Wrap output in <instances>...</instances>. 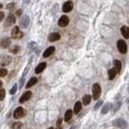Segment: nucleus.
Wrapping results in <instances>:
<instances>
[{"label":"nucleus","instance_id":"obj_25","mask_svg":"<svg viewBox=\"0 0 129 129\" xmlns=\"http://www.w3.org/2000/svg\"><path fill=\"white\" fill-rule=\"evenodd\" d=\"M82 110V103L81 102H77L74 105V113L75 114H77L80 111Z\"/></svg>","mask_w":129,"mask_h":129},{"label":"nucleus","instance_id":"obj_17","mask_svg":"<svg viewBox=\"0 0 129 129\" xmlns=\"http://www.w3.org/2000/svg\"><path fill=\"white\" fill-rule=\"evenodd\" d=\"M37 81H38V79H37V77H33L32 78H30L29 81L28 82V83H27V85H26V88L32 87V86H34L35 84H36Z\"/></svg>","mask_w":129,"mask_h":129},{"label":"nucleus","instance_id":"obj_21","mask_svg":"<svg viewBox=\"0 0 129 129\" xmlns=\"http://www.w3.org/2000/svg\"><path fill=\"white\" fill-rule=\"evenodd\" d=\"M90 101H91V95L90 94H86L85 96L82 98V103H83L85 106L89 105L90 103Z\"/></svg>","mask_w":129,"mask_h":129},{"label":"nucleus","instance_id":"obj_6","mask_svg":"<svg viewBox=\"0 0 129 129\" xmlns=\"http://www.w3.org/2000/svg\"><path fill=\"white\" fill-rule=\"evenodd\" d=\"M14 118L16 119H21V118L24 117L26 115V111L24 110L23 107H21V106H19V107H18L15 109V111H14Z\"/></svg>","mask_w":129,"mask_h":129},{"label":"nucleus","instance_id":"obj_36","mask_svg":"<svg viewBox=\"0 0 129 129\" xmlns=\"http://www.w3.org/2000/svg\"><path fill=\"white\" fill-rule=\"evenodd\" d=\"M31 1H32V0H23V3L24 4H28V3H30Z\"/></svg>","mask_w":129,"mask_h":129},{"label":"nucleus","instance_id":"obj_20","mask_svg":"<svg viewBox=\"0 0 129 129\" xmlns=\"http://www.w3.org/2000/svg\"><path fill=\"white\" fill-rule=\"evenodd\" d=\"M9 51L12 53L13 54H17L20 51V46L19 45H13L12 47L9 48Z\"/></svg>","mask_w":129,"mask_h":129},{"label":"nucleus","instance_id":"obj_16","mask_svg":"<svg viewBox=\"0 0 129 129\" xmlns=\"http://www.w3.org/2000/svg\"><path fill=\"white\" fill-rule=\"evenodd\" d=\"M121 33L125 39H129V28L127 26H123L121 28Z\"/></svg>","mask_w":129,"mask_h":129},{"label":"nucleus","instance_id":"obj_26","mask_svg":"<svg viewBox=\"0 0 129 129\" xmlns=\"http://www.w3.org/2000/svg\"><path fill=\"white\" fill-rule=\"evenodd\" d=\"M31 64H32V58L29 60V61H28V64H27L25 70H24L23 73V76H22V77H25V76L27 75V73H28V70H29V69H30V67H31Z\"/></svg>","mask_w":129,"mask_h":129},{"label":"nucleus","instance_id":"obj_35","mask_svg":"<svg viewBox=\"0 0 129 129\" xmlns=\"http://www.w3.org/2000/svg\"><path fill=\"white\" fill-rule=\"evenodd\" d=\"M61 123H62V119H61V118H59V119H57V126L60 127V125L61 124Z\"/></svg>","mask_w":129,"mask_h":129},{"label":"nucleus","instance_id":"obj_38","mask_svg":"<svg viewBox=\"0 0 129 129\" xmlns=\"http://www.w3.org/2000/svg\"><path fill=\"white\" fill-rule=\"evenodd\" d=\"M2 86H3V82H2L1 81H0V87H1Z\"/></svg>","mask_w":129,"mask_h":129},{"label":"nucleus","instance_id":"obj_30","mask_svg":"<svg viewBox=\"0 0 129 129\" xmlns=\"http://www.w3.org/2000/svg\"><path fill=\"white\" fill-rule=\"evenodd\" d=\"M17 84H15L14 86H12V88L11 89V90H10V94H15V93H16V91H17Z\"/></svg>","mask_w":129,"mask_h":129},{"label":"nucleus","instance_id":"obj_40","mask_svg":"<svg viewBox=\"0 0 129 129\" xmlns=\"http://www.w3.org/2000/svg\"><path fill=\"white\" fill-rule=\"evenodd\" d=\"M48 129H53V127H51V128H49Z\"/></svg>","mask_w":129,"mask_h":129},{"label":"nucleus","instance_id":"obj_10","mask_svg":"<svg viewBox=\"0 0 129 129\" xmlns=\"http://www.w3.org/2000/svg\"><path fill=\"white\" fill-rule=\"evenodd\" d=\"M73 2L71 1H67L66 3H64L63 5V7H62V10L64 13H69L71 11L73 10Z\"/></svg>","mask_w":129,"mask_h":129},{"label":"nucleus","instance_id":"obj_27","mask_svg":"<svg viewBox=\"0 0 129 129\" xmlns=\"http://www.w3.org/2000/svg\"><path fill=\"white\" fill-rule=\"evenodd\" d=\"M23 127V123L21 122H15L12 125V129H21Z\"/></svg>","mask_w":129,"mask_h":129},{"label":"nucleus","instance_id":"obj_2","mask_svg":"<svg viewBox=\"0 0 129 129\" xmlns=\"http://www.w3.org/2000/svg\"><path fill=\"white\" fill-rule=\"evenodd\" d=\"M16 22V17L15 16V15H13L12 13H10L7 17H6L5 22H4V27L5 28H10V27L13 26Z\"/></svg>","mask_w":129,"mask_h":129},{"label":"nucleus","instance_id":"obj_24","mask_svg":"<svg viewBox=\"0 0 129 129\" xmlns=\"http://www.w3.org/2000/svg\"><path fill=\"white\" fill-rule=\"evenodd\" d=\"M115 68L116 70L117 73H119L121 71V68H122V63L119 60H115Z\"/></svg>","mask_w":129,"mask_h":129},{"label":"nucleus","instance_id":"obj_31","mask_svg":"<svg viewBox=\"0 0 129 129\" xmlns=\"http://www.w3.org/2000/svg\"><path fill=\"white\" fill-rule=\"evenodd\" d=\"M15 6V3H8L7 5H6V9H8V10H12V9H14Z\"/></svg>","mask_w":129,"mask_h":129},{"label":"nucleus","instance_id":"obj_39","mask_svg":"<svg viewBox=\"0 0 129 129\" xmlns=\"http://www.w3.org/2000/svg\"><path fill=\"white\" fill-rule=\"evenodd\" d=\"M57 129H61V128H60V127H57Z\"/></svg>","mask_w":129,"mask_h":129},{"label":"nucleus","instance_id":"obj_15","mask_svg":"<svg viewBox=\"0 0 129 129\" xmlns=\"http://www.w3.org/2000/svg\"><path fill=\"white\" fill-rule=\"evenodd\" d=\"M112 108V105H111V103H106L105 105H104L103 106V108H102V114L103 115H106V114H107V113L110 111V110Z\"/></svg>","mask_w":129,"mask_h":129},{"label":"nucleus","instance_id":"obj_37","mask_svg":"<svg viewBox=\"0 0 129 129\" xmlns=\"http://www.w3.org/2000/svg\"><path fill=\"white\" fill-rule=\"evenodd\" d=\"M3 4H2V3H0V9H2V8H3Z\"/></svg>","mask_w":129,"mask_h":129},{"label":"nucleus","instance_id":"obj_34","mask_svg":"<svg viewBox=\"0 0 129 129\" xmlns=\"http://www.w3.org/2000/svg\"><path fill=\"white\" fill-rule=\"evenodd\" d=\"M4 17H5V14H4V12H0V22L4 19Z\"/></svg>","mask_w":129,"mask_h":129},{"label":"nucleus","instance_id":"obj_11","mask_svg":"<svg viewBox=\"0 0 129 129\" xmlns=\"http://www.w3.org/2000/svg\"><path fill=\"white\" fill-rule=\"evenodd\" d=\"M70 23V19L66 15H62L58 20V25L60 27H66Z\"/></svg>","mask_w":129,"mask_h":129},{"label":"nucleus","instance_id":"obj_1","mask_svg":"<svg viewBox=\"0 0 129 129\" xmlns=\"http://www.w3.org/2000/svg\"><path fill=\"white\" fill-rule=\"evenodd\" d=\"M11 35H12V38L15 40H20L23 36V33L21 32L18 26L13 27L12 31H11Z\"/></svg>","mask_w":129,"mask_h":129},{"label":"nucleus","instance_id":"obj_4","mask_svg":"<svg viewBox=\"0 0 129 129\" xmlns=\"http://www.w3.org/2000/svg\"><path fill=\"white\" fill-rule=\"evenodd\" d=\"M92 91H93V99L94 100L99 99L100 95H101V87H100L99 84L94 83L93 85Z\"/></svg>","mask_w":129,"mask_h":129},{"label":"nucleus","instance_id":"obj_19","mask_svg":"<svg viewBox=\"0 0 129 129\" xmlns=\"http://www.w3.org/2000/svg\"><path fill=\"white\" fill-rule=\"evenodd\" d=\"M116 74H117V71H116V70H115V68L111 69V70L108 71L109 79L113 80L115 77V76H116Z\"/></svg>","mask_w":129,"mask_h":129},{"label":"nucleus","instance_id":"obj_9","mask_svg":"<svg viewBox=\"0 0 129 129\" xmlns=\"http://www.w3.org/2000/svg\"><path fill=\"white\" fill-rule=\"evenodd\" d=\"M32 93L31 92V91H26V92L23 93V94H22V96L19 98V102L20 103H24L25 102L28 101V100L31 99V97H32Z\"/></svg>","mask_w":129,"mask_h":129},{"label":"nucleus","instance_id":"obj_7","mask_svg":"<svg viewBox=\"0 0 129 129\" xmlns=\"http://www.w3.org/2000/svg\"><path fill=\"white\" fill-rule=\"evenodd\" d=\"M12 44V39L8 38V37H5L3 38L0 41V47L3 48H7L11 46Z\"/></svg>","mask_w":129,"mask_h":129},{"label":"nucleus","instance_id":"obj_14","mask_svg":"<svg viewBox=\"0 0 129 129\" xmlns=\"http://www.w3.org/2000/svg\"><path fill=\"white\" fill-rule=\"evenodd\" d=\"M54 51H55V47H54V46H50V47H48L47 49H46V50L44 52L43 57H44V58L50 57L51 55H52L53 53H54Z\"/></svg>","mask_w":129,"mask_h":129},{"label":"nucleus","instance_id":"obj_41","mask_svg":"<svg viewBox=\"0 0 129 129\" xmlns=\"http://www.w3.org/2000/svg\"><path fill=\"white\" fill-rule=\"evenodd\" d=\"M128 111H129V107H128Z\"/></svg>","mask_w":129,"mask_h":129},{"label":"nucleus","instance_id":"obj_13","mask_svg":"<svg viewBox=\"0 0 129 129\" xmlns=\"http://www.w3.org/2000/svg\"><path fill=\"white\" fill-rule=\"evenodd\" d=\"M46 66H47L46 62H41V63H40L38 65L36 66V68H35V73H37V74H38V73H42L44 70V69L46 68Z\"/></svg>","mask_w":129,"mask_h":129},{"label":"nucleus","instance_id":"obj_23","mask_svg":"<svg viewBox=\"0 0 129 129\" xmlns=\"http://www.w3.org/2000/svg\"><path fill=\"white\" fill-rule=\"evenodd\" d=\"M36 48H37V44L35 43V42H34V41L30 42V43L28 44V50H29L30 53L35 51Z\"/></svg>","mask_w":129,"mask_h":129},{"label":"nucleus","instance_id":"obj_8","mask_svg":"<svg viewBox=\"0 0 129 129\" xmlns=\"http://www.w3.org/2000/svg\"><path fill=\"white\" fill-rule=\"evenodd\" d=\"M29 23H30L29 16L27 15H24L20 19V26L23 28H24V29H26V28H28V27L29 26Z\"/></svg>","mask_w":129,"mask_h":129},{"label":"nucleus","instance_id":"obj_3","mask_svg":"<svg viewBox=\"0 0 129 129\" xmlns=\"http://www.w3.org/2000/svg\"><path fill=\"white\" fill-rule=\"evenodd\" d=\"M112 125L115 127H118V128H122V129H125V128H127L128 123H127V122L124 120L123 119L119 118V119H115V120L112 122Z\"/></svg>","mask_w":129,"mask_h":129},{"label":"nucleus","instance_id":"obj_18","mask_svg":"<svg viewBox=\"0 0 129 129\" xmlns=\"http://www.w3.org/2000/svg\"><path fill=\"white\" fill-rule=\"evenodd\" d=\"M12 61V57L10 56H3V58L1 60V64L3 65H6V64H9Z\"/></svg>","mask_w":129,"mask_h":129},{"label":"nucleus","instance_id":"obj_33","mask_svg":"<svg viewBox=\"0 0 129 129\" xmlns=\"http://www.w3.org/2000/svg\"><path fill=\"white\" fill-rule=\"evenodd\" d=\"M22 13H23V11L21 10V9H19V10H17L16 11V12H15V15H17V16H21V15H22Z\"/></svg>","mask_w":129,"mask_h":129},{"label":"nucleus","instance_id":"obj_12","mask_svg":"<svg viewBox=\"0 0 129 129\" xmlns=\"http://www.w3.org/2000/svg\"><path fill=\"white\" fill-rule=\"evenodd\" d=\"M61 39V35L59 32H52L48 35V41L50 42H55Z\"/></svg>","mask_w":129,"mask_h":129},{"label":"nucleus","instance_id":"obj_29","mask_svg":"<svg viewBox=\"0 0 129 129\" xmlns=\"http://www.w3.org/2000/svg\"><path fill=\"white\" fill-rule=\"evenodd\" d=\"M7 74V70L6 69H0V77H5Z\"/></svg>","mask_w":129,"mask_h":129},{"label":"nucleus","instance_id":"obj_5","mask_svg":"<svg viewBox=\"0 0 129 129\" xmlns=\"http://www.w3.org/2000/svg\"><path fill=\"white\" fill-rule=\"evenodd\" d=\"M117 48L119 51L122 54H125L128 51V46H127L126 42L123 40H119L117 42Z\"/></svg>","mask_w":129,"mask_h":129},{"label":"nucleus","instance_id":"obj_22","mask_svg":"<svg viewBox=\"0 0 129 129\" xmlns=\"http://www.w3.org/2000/svg\"><path fill=\"white\" fill-rule=\"evenodd\" d=\"M72 116H73V111H72V110H68V111H66L65 114H64V121H65V122L70 121V119H71V118H72Z\"/></svg>","mask_w":129,"mask_h":129},{"label":"nucleus","instance_id":"obj_32","mask_svg":"<svg viewBox=\"0 0 129 129\" xmlns=\"http://www.w3.org/2000/svg\"><path fill=\"white\" fill-rule=\"evenodd\" d=\"M102 104H103V101H102V100H99V101L96 104H95V106H94V110H97L98 108L100 107Z\"/></svg>","mask_w":129,"mask_h":129},{"label":"nucleus","instance_id":"obj_28","mask_svg":"<svg viewBox=\"0 0 129 129\" xmlns=\"http://www.w3.org/2000/svg\"><path fill=\"white\" fill-rule=\"evenodd\" d=\"M6 95V92L4 89H0V101H3L5 98Z\"/></svg>","mask_w":129,"mask_h":129}]
</instances>
